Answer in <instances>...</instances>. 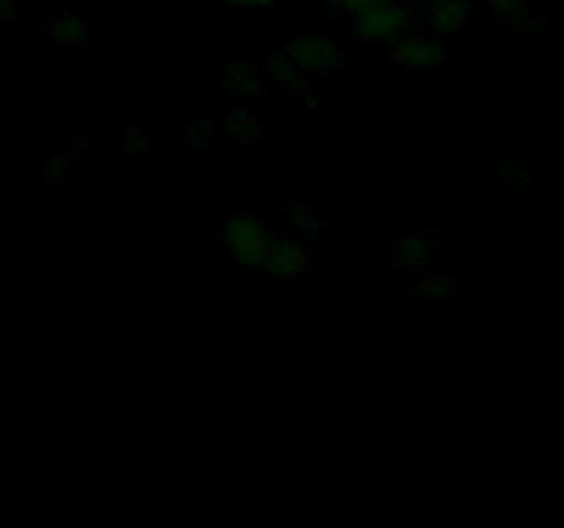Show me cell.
I'll use <instances>...</instances> for the list:
<instances>
[{"instance_id": "ba28073f", "label": "cell", "mask_w": 564, "mask_h": 528, "mask_svg": "<svg viewBox=\"0 0 564 528\" xmlns=\"http://www.w3.org/2000/svg\"><path fill=\"white\" fill-rule=\"evenodd\" d=\"M262 75V64H246V61L220 64V77L240 97H264V94H270V80Z\"/></svg>"}, {"instance_id": "9c48e42d", "label": "cell", "mask_w": 564, "mask_h": 528, "mask_svg": "<svg viewBox=\"0 0 564 528\" xmlns=\"http://www.w3.org/2000/svg\"><path fill=\"white\" fill-rule=\"evenodd\" d=\"M44 31H47V36H53L55 42L66 44V47L83 50L88 47L91 22H88L86 16L72 14V11H55V14L47 16V22H44Z\"/></svg>"}, {"instance_id": "30bf717a", "label": "cell", "mask_w": 564, "mask_h": 528, "mask_svg": "<svg viewBox=\"0 0 564 528\" xmlns=\"http://www.w3.org/2000/svg\"><path fill=\"white\" fill-rule=\"evenodd\" d=\"M488 6L499 20L510 22L518 31H534V28L543 25V14L532 11L529 0H488Z\"/></svg>"}, {"instance_id": "5bb4252c", "label": "cell", "mask_w": 564, "mask_h": 528, "mask_svg": "<svg viewBox=\"0 0 564 528\" xmlns=\"http://www.w3.org/2000/svg\"><path fill=\"white\" fill-rule=\"evenodd\" d=\"M220 3L231 6V9L240 11H259V14H268L281 6V0H220Z\"/></svg>"}, {"instance_id": "5b68a950", "label": "cell", "mask_w": 564, "mask_h": 528, "mask_svg": "<svg viewBox=\"0 0 564 528\" xmlns=\"http://www.w3.org/2000/svg\"><path fill=\"white\" fill-rule=\"evenodd\" d=\"M308 270V258L303 253V245L297 237L290 234H275L273 248H270L268 258L262 262L259 273L268 280H286V278H301Z\"/></svg>"}, {"instance_id": "7c38bea8", "label": "cell", "mask_w": 564, "mask_h": 528, "mask_svg": "<svg viewBox=\"0 0 564 528\" xmlns=\"http://www.w3.org/2000/svg\"><path fill=\"white\" fill-rule=\"evenodd\" d=\"M413 297H424V300H433V297H452L457 295V278L452 275H435V278L422 280L411 289Z\"/></svg>"}, {"instance_id": "277c9868", "label": "cell", "mask_w": 564, "mask_h": 528, "mask_svg": "<svg viewBox=\"0 0 564 528\" xmlns=\"http://www.w3.org/2000/svg\"><path fill=\"white\" fill-rule=\"evenodd\" d=\"M286 55L292 58V64L303 72V75H336L341 66V55L336 50L334 38L325 36H303L290 42Z\"/></svg>"}, {"instance_id": "52a82bcc", "label": "cell", "mask_w": 564, "mask_h": 528, "mask_svg": "<svg viewBox=\"0 0 564 528\" xmlns=\"http://www.w3.org/2000/svg\"><path fill=\"white\" fill-rule=\"evenodd\" d=\"M471 6L466 0H424V22L438 33L466 31Z\"/></svg>"}, {"instance_id": "4fadbf2b", "label": "cell", "mask_w": 564, "mask_h": 528, "mask_svg": "<svg viewBox=\"0 0 564 528\" xmlns=\"http://www.w3.org/2000/svg\"><path fill=\"white\" fill-rule=\"evenodd\" d=\"M380 3V0H325V9L336 16H356L358 11L369 9V6Z\"/></svg>"}, {"instance_id": "8992f818", "label": "cell", "mask_w": 564, "mask_h": 528, "mask_svg": "<svg viewBox=\"0 0 564 528\" xmlns=\"http://www.w3.org/2000/svg\"><path fill=\"white\" fill-rule=\"evenodd\" d=\"M438 256V237L424 234V231H394V258L397 267L424 273Z\"/></svg>"}, {"instance_id": "7a4b0ae2", "label": "cell", "mask_w": 564, "mask_h": 528, "mask_svg": "<svg viewBox=\"0 0 564 528\" xmlns=\"http://www.w3.org/2000/svg\"><path fill=\"white\" fill-rule=\"evenodd\" d=\"M224 237L237 262L248 264V267L253 270L262 267V262L268 258L270 248H273L275 242L273 231H270L268 226L259 220V215L253 212L231 215L224 223Z\"/></svg>"}, {"instance_id": "3957f363", "label": "cell", "mask_w": 564, "mask_h": 528, "mask_svg": "<svg viewBox=\"0 0 564 528\" xmlns=\"http://www.w3.org/2000/svg\"><path fill=\"white\" fill-rule=\"evenodd\" d=\"M389 47L391 58L402 66H411V69H441L449 61V50L444 47L441 38L424 36V33L416 31L402 33Z\"/></svg>"}, {"instance_id": "8fae6325", "label": "cell", "mask_w": 564, "mask_h": 528, "mask_svg": "<svg viewBox=\"0 0 564 528\" xmlns=\"http://www.w3.org/2000/svg\"><path fill=\"white\" fill-rule=\"evenodd\" d=\"M262 72H268V75L273 77V80H281V82H284V86H290V88L301 86L303 72L297 69L295 64H292V58L286 53L268 55V58L262 61Z\"/></svg>"}, {"instance_id": "6da1fadb", "label": "cell", "mask_w": 564, "mask_h": 528, "mask_svg": "<svg viewBox=\"0 0 564 528\" xmlns=\"http://www.w3.org/2000/svg\"><path fill=\"white\" fill-rule=\"evenodd\" d=\"M416 14L413 0H380L352 16V33L364 44H391L397 36L416 28Z\"/></svg>"}]
</instances>
